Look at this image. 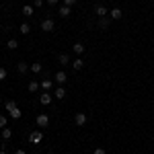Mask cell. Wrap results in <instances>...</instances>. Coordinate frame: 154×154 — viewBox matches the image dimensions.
<instances>
[{
  "mask_svg": "<svg viewBox=\"0 0 154 154\" xmlns=\"http://www.w3.org/2000/svg\"><path fill=\"white\" fill-rule=\"evenodd\" d=\"M43 142V131L41 130H35L29 134V144H33V146H37V144Z\"/></svg>",
  "mask_w": 154,
  "mask_h": 154,
  "instance_id": "6da1fadb",
  "label": "cell"
},
{
  "mask_svg": "<svg viewBox=\"0 0 154 154\" xmlns=\"http://www.w3.org/2000/svg\"><path fill=\"white\" fill-rule=\"evenodd\" d=\"M39 29H41L43 33H51V31H56V23H54L51 19H43L41 25H39Z\"/></svg>",
  "mask_w": 154,
  "mask_h": 154,
  "instance_id": "7a4b0ae2",
  "label": "cell"
},
{
  "mask_svg": "<svg viewBox=\"0 0 154 154\" xmlns=\"http://www.w3.org/2000/svg\"><path fill=\"white\" fill-rule=\"evenodd\" d=\"M111 21H113L111 17H101V19H99V23H97V27H99L101 31H107V29L111 27Z\"/></svg>",
  "mask_w": 154,
  "mask_h": 154,
  "instance_id": "3957f363",
  "label": "cell"
},
{
  "mask_svg": "<svg viewBox=\"0 0 154 154\" xmlns=\"http://www.w3.org/2000/svg\"><path fill=\"white\" fill-rule=\"evenodd\" d=\"M86 121H88V117H86V113H84V111H78V113L74 115V123H76L78 128H82Z\"/></svg>",
  "mask_w": 154,
  "mask_h": 154,
  "instance_id": "277c9868",
  "label": "cell"
},
{
  "mask_svg": "<svg viewBox=\"0 0 154 154\" xmlns=\"http://www.w3.org/2000/svg\"><path fill=\"white\" fill-rule=\"evenodd\" d=\"M51 101H54V95H51L49 91H43V93L39 95V103H41V105H45V107H48L49 103H51Z\"/></svg>",
  "mask_w": 154,
  "mask_h": 154,
  "instance_id": "5b68a950",
  "label": "cell"
},
{
  "mask_svg": "<svg viewBox=\"0 0 154 154\" xmlns=\"http://www.w3.org/2000/svg\"><path fill=\"white\" fill-rule=\"evenodd\" d=\"M54 82H56V84H66V82H68V74H66L64 70L56 72V76H54Z\"/></svg>",
  "mask_w": 154,
  "mask_h": 154,
  "instance_id": "8992f818",
  "label": "cell"
},
{
  "mask_svg": "<svg viewBox=\"0 0 154 154\" xmlns=\"http://www.w3.org/2000/svg\"><path fill=\"white\" fill-rule=\"evenodd\" d=\"M35 121H37V128H48L49 125V117L45 115V113H39Z\"/></svg>",
  "mask_w": 154,
  "mask_h": 154,
  "instance_id": "52a82bcc",
  "label": "cell"
},
{
  "mask_svg": "<svg viewBox=\"0 0 154 154\" xmlns=\"http://www.w3.org/2000/svg\"><path fill=\"white\" fill-rule=\"evenodd\" d=\"M95 14L101 19V17H109V8L107 6H103V4H97L95 6Z\"/></svg>",
  "mask_w": 154,
  "mask_h": 154,
  "instance_id": "ba28073f",
  "label": "cell"
},
{
  "mask_svg": "<svg viewBox=\"0 0 154 154\" xmlns=\"http://www.w3.org/2000/svg\"><path fill=\"white\" fill-rule=\"evenodd\" d=\"M70 12H72V8H70V6H66V4H62V6L58 8V14L62 17V19H68V17H70Z\"/></svg>",
  "mask_w": 154,
  "mask_h": 154,
  "instance_id": "9c48e42d",
  "label": "cell"
},
{
  "mask_svg": "<svg viewBox=\"0 0 154 154\" xmlns=\"http://www.w3.org/2000/svg\"><path fill=\"white\" fill-rule=\"evenodd\" d=\"M109 17H111L113 21H121L123 12H121V8H111V11H109Z\"/></svg>",
  "mask_w": 154,
  "mask_h": 154,
  "instance_id": "30bf717a",
  "label": "cell"
},
{
  "mask_svg": "<svg viewBox=\"0 0 154 154\" xmlns=\"http://www.w3.org/2000/svg\"><path fill=\"white\" fill-rule=\"evenodd\" d=\"M58 64H60V66H68V64H72L70 56H68V54H60V56H58Z\"/></svg>",
  "mask_w": 154,
  "mask_h": 154,
  "instance_id": "8fae6325",
  "label": "cell"
},
{
  "mask_svg": "<svg viewBox=\"0 0 154 154\" xmlns=\"http://www.w3.org/2000/svg\"><path fill=\"white\" fill-rule=\"evenodd\" d=\"M29 70H31V66H29L27 62H19V64H17V72H19V74H27Z\"/></svg>",
  "mask_w": 154,
  "mask_h": 154,
  "instance_id": "7c38bea8",
  "label": "cell"
},
{
  "mask_svg": "<svg viewBox=\"0 0 154 154\" xmlns=\"http://www.w3.org/2000/svg\"><path fill=\"white\" fill-rule=\"evenodd\" d=\"M0 136H2V140H4V142H8V140L12 138V130L8 128V125H6V128H2V131H0Z\"/></svg>",
  "mask_w": 154,
  "mask_h": 154,
  "instance_id": "4fadbf2b",
  "label": "cell"
},
{
  "mask_svg": "<svg viewBox=\"0 0 154 154\" xmlns=\"http://www.w3.org/2000/svg\"><path fill=\"white\" fill-rule=\"evenodd\" d=\"M72 51H74L76 56H82V54H84V43H80V41H76V43L72 45Z\"/></svg>",
  "mask_w": 154,
  "mask_h": 154,
  "instance_id": "5bb4252c",
  "label": "cell"
},
{
  "mask_svg": "<svg viewBox=\"0 0 154 154\" xmlns=\"http://www.w3.org/2000/svg\"><path fill=\"white\" fill-rule=\"evenodd\" d=\"M72 68H74V70H82L84 68V60L80 58V56H78L76 60H72Z\"/></svg>",
  "mask_w": 154,
  "mask_h": 154,
  "instance_id": "9a60e30c",
  "label": "cell"
},
{
  "mask_svg": "<svg viewBox=\"0 0 154 154\" xmlns=\"http://www.w3.org/2000/svg\"><path fill=\"white\" fill-rule=\"evenodd\" d=\"M39 86H41V82H37V80H31V82L27 84V91H29V93H37V91H39Z\"/></svg>",
  "mask_w": 154,
  "mask_h": 154,
  "instance_id": "2e32d148",
  "label": "cell"
},
{
  "mask_svg": "<svg viewBox=\"0 0 154 154\" xmlns=\"http://www.w3.org/2000/svg\"><path fill=\"white\" fill-rule=\"evenodd\" d=\"M54 97H56L58 101L66 99V88H64V86H58V88H56V93H54Z\"/></svg>",
  "mask_w": 154,
  "mask_h": 154,
  "instance_id": "e0dca14e",
  "label": "cell"
},
{
  "mask_svg": "<svg viewBox=\"0 0 154 154\" xmlns=\"http://www.w3.org/2000/svg\"><path fill=\"white\" fill-rule=\"evenodd\" d=\"M23 14H25V17H33V14H35L33 4H25V6H23Z\"/></svg>",
  "mask_w": 154,
  "mask_h": 154,
  "instance_id": "ac0fdd59",
  "label": "cell"
},
{
  "mask_svg": "<svg viewBox=\"0 0 154 154\" xmlns=\"http://www.w3.org/2000/svg\"><path fill=\"white\" fill-rule=\"evenodd\" d=\"M31 72H33V74H39V72H43V66H41V62H33V64H31Z\"/></svg>",
  "mask_w": 154,
  "mask_h": 154,
  "instance_id": "d6986e66",
  "label": "cell"
},
{
  "mask_svg": "<svg viewBox=\"0 0 154 154\" xmlns=\"http://www.w3.org/2000/svg\"><path fill=\"white\" fill-rule=\"evenodd\" d=\"M51 86H54V80H51V78H43V80H41V88H43V91H49Z\"/></svg>",
  "mask_w": 154,
  "mask_h": 154,
  "instance_id": "ffe728a7",
  "label": "cell"
},
{
  "mask_svg": "<svg viewBox=\"0 0 154 154\" xmlns=\"http://www.w3.org/2000/svg\"><path fill=\"white\" fill-rule=\"evenodd\" d=\"M19 31H21L23 35H29V33H31V25H29V23H21Z\"/></svg>",
  "mask_w": 154,
  "mask_h": 154,
  "instance_id": "44dd1931",
  "label": "cell"
},
{
  "mask_svg": "<svg viewBox=\"0 0 154 154\" xmlns=\"http://www.w3.org/2000/svg\"><path fill=\"white\" fill-rule=\"evenodd\" d=\"M8 115H11L12 119H21V115H23V111H21L19 107H14V109H12V111L8 113Z\"/></svg>",
  "mask_w": 154,
  "mask_h": 154,
  "instance_id": "7402d4cb",
  "label": "cell"
},
{
  "mask_svg": "<svg viewBox=\"0 0 154 154\" xmlns=\"http://www.w3.org/2000/svg\"><path fill=\"white\" fill-rule=\"evenodd\" d=\"M6 48L14 51V49L19 48V41H17V39H8V41H6Z\"/></svg>",
  "mask_w": 154,
  "mask_h": 154,
  "instance_id": "603a6c76",
  "label": "cell"
},
{
  "mask_svg": "<svg viewBox=\"0 0 154 154\" xmlns=\"http://www.w3.org/2000/svg\"><path fill=\"white\" fill-rule=\"evenodd\" d=\"M14 107H17V103H14V101H6V103H4V109H6V113H11Z\"/></svg>",
  "mask_w": 154,
  "mask_h": 154,
  "instance_id": "cb8c5ba5",
  "label": "cell"
},
{
  "mask_svg": "<svg viewBox=\"0 0 154 154\" xmlns=\"http://www.w3.org/2000/svg\"><path fill=\"white\" fill-rule=\"evenodd\" d=\"M0 80H6V68L0 66Z\"/></svg>",
  "mask_w": 154,
  "mask_h": 154,
  "instance_id": "d4e9b609",
  "label": "cell"
},
{
  "mask_svg": "<svg viewBox=\"0 0 154 154\" xmlns=\"http://www.w3.org/2000/svg\"><path fill=\"white\" fill-rule=\"evenodd\" d=\"M45 0H33V8H41Z\"/></svg>",
  "mask_w": 154,
  "mask_h": 154,
  "instance_id": "484cf974",
  "label": "cell"
},
{
  "mask_svg": "<svg viewBox=\"0 0 154 154\" xmlns=\"http://www.w3.org/2000/svg\"><path fill=\"white\" fill-rule=\"evenodd\" d=\"M0 128H6V115H0Z\"/></svg>",
  "mask_w": 154,
  "mask_h": 154,
  "instance_id": "4316f807",
  "label": "cell"
},
{
  "mask_svg": "<svg viewBox=\"0 0 154 154\" xmlns=\"http://www.w3.org/2000/svg\"><path fill=\"white\" fill-rule=\"evenodd\" d=\"M76 2H78V0H64V4H66V6H74V4H76Z\"/></svg>",
  "mask_w": 154,
  "mask_h": 154,
  "instance_id": "83f0119b",
  "label": "cell"
},
{
  "mask_svg": "<svg viewBox=\"0 0 154 154\" xmlns=\"http://www.w3.org/2000/svg\"><path fill=\"white\" fill-rule=\"evenodd\" d=\"M93 154H107V152H105V148H95V152H93Z\"/></svg>",
  "mask_w": 154,
  "mask_h": 154,
  "instance_id": "f1b7e54d",
  "label": "cell"
},
{
  "mask_svg": "<svg viewBox=\"0 0 154 154\" xmlns=\"http://www.w3.org/2000/svg\"><path fill=\"white\" fill-rule=\"evenodd\" d=\"M45 2H48V4H49V6H56V4H58V2H60V0H45Z\"/></svg>",
  "mask_w": 154,
  "mask_h": 154,
  "instance_id": "f546056e",
  "label": "cell"
},
{
  "mask_svg": "<svg viewBox=\"0 0 154 154\" xmlns=\"http://www.w3.org/2000/svg\"><path fill=\"white\" fill-rule=\"evenodd\" d=\"M14 154H27V152H25L23 148H19V150H14Z\"/></svg>",
  "mask_w": 154,
  "mask_h": 154,
  "instance_id": "4dcf8cb0",
  "label": "cell"
},
{
  "mask_svg": "<svg viewBox=\"0 0 154 154\" xmlns=\"http://www.w3.org/2000/svg\"><path fill=\"white\" fill-rule=\"evenodd\" d=\"M0 154H6V150H0Z\"/></svg>",
  "mask_w": 154,
  "mask_h": 154,
  "instance_id": "1f68e13d",
  "label": "cell"
},
{
  "mask_svg": "<svg viewBox=\"0 0 154 154\" xmlns=\"http://www.w3.org/2000/svg\"><path fill=\"white\" fill-rule=\"evenodd\" d=\"M48 154H54V152H48Z\"/></svg>",
  "mask_w": 154,
  "mask_h": 154,
  "instance_id": "d6a6232c",
  "label": "cell"
},
{
  "mask_svg": "<svg viewBox=\"0 0 154 154\" xmlns=\"http://www.w3.org/2000/svg\"><path fill=\"white\" fill-rule=\"evenodd\" d=\"M152 54H154V48H152Z\"/></svg>",
  "mask_w": 154,
  "mask_h": 154,
  "instance_id": "836d02e7",
  "label": "cell"
},
{
  "mask_svg": "<svg viewBox=\"0 0 154 154\" xmlns=\"http://www.w3.org/2000/svg\"><path fill=\"white\" fill-rule=\"evenodd\" d=\"M0 11H2V6H0Z\"/></svg>",
  "mask_w": 154,
  "mask_h": 154,
  "instance_id": "e575fe53",
  "label": "cell"
},
{
  "mask_svg": "<svg viewBox=\"0 0 154 154\" xmlns=\"http://www.w3.org/2000/svg\"><path fill=\"white\" fill-rule=\"evenodd\" d=\"M150 2H154V0H150Z\"/></svg>",
  "mask_w": 154,
  "mask_h": 154,
  "instance_id": "d590c367",
  "label": "cell"
}]
</instances>
